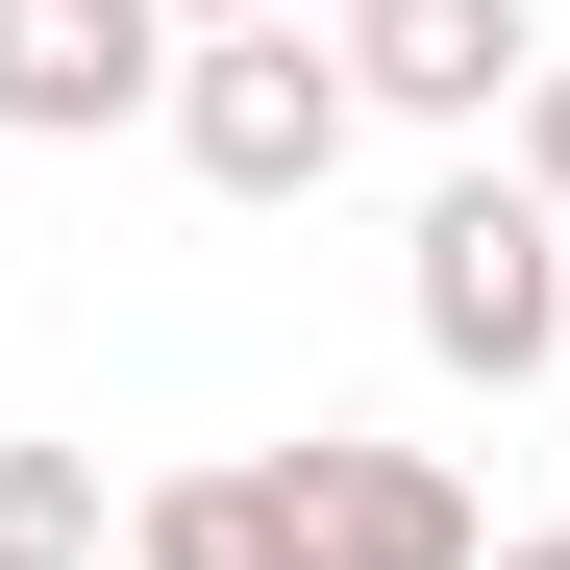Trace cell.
Segmentation results:
<instances>
[{"instance_id": "1", "label": "cell", "mask_w": 570, "mask_h": 570, "mask_svg": "<svg viewBox=\"0 0 570 570\" xmlns=\"http://www.w3.org/2000/svg\"><path fill=\"white\" fill-rule=\"evenodd\" d=\"M397 323H422V372L521 397V372L570 347V224L521 199V174H446V199L397 224Z\"/></svg>"}, {"instance_id": "2", "label": "cell", "mask_w": 570, "mask_h": 570, "mask_svg": "<svg viewBox=\"0 0 570 570\" xmlns=\"http://www.w3.org/2000/svg\"><path fill=\"white\" fill-rule=\"evenodd\" d=\"M174 174L199 199H323L347 174V50L323 26H174Z\"/></svg>"}, {"instance_id": "3", "label": "cell", "mask_w": 570, "mask_h": 570, "mask_svg": "<svg viewBox=\"0 0 570 570\" xmlns=\"http://www.w3.org/2000/svg\"><path fill=\"white\" fill-rule=\"evenodd\" d=\"M323 50H347V125H521L546 0H323Z\"/></svg>"}, {"instance_id": "4", "label": "cell", "mask_w": 570, "mask_h": 570, "mask_svg": "<svg viewBox=\"0 0 570 570\" xmlns=\"http://www.w3.org/2000/svg\"><path fill=\"white\" fill-rule=\"evenodd\" d=\"M174 125V0H0V149H125Z\"/></svg>"}, {"instance_id": "5", "label": "cell", "mask_w": 570, "mask_h": 570, "mask_svg": "<svg viewBox=\"0 0 570 570\" xmlns=\"http://www.w3.org/2000/svg\"><path fill=\"white\" fill-rule=\"evenodd\" d=\"M273 497H298V570H471V546H497L446 446H347V422L273 446Z\"/></svg>"}, {"instance_id": "6", "label": "cell", "mask_w": 570, "mask_h": 570, "mask_svg": "<svg viewBox=\"0 0 570 570\" xmlns=\"http://www.w3.org/2000/svg\"><path fill=\"white\" fill-rule=\"evenodd\" d=\"M125 570H298V497H273V446H199L125 497Z\"/></svg>"}, {"instance_id": "7", "label": "cell", "mask_w": 570, "mask_h": 570, "mask_svg": "<svg viewBox=\"0 0 570 570\" xmlns=\"http://www.w3.org/2000/svg\"><path fill=\"white\" fill-rule=\"evenodd\" d=\"M0 570H125V497H100V446H0Z\"/></svg>"}, {"instance_id": "8", "label": "cell", "mask_w": 570, "mask_h": 570, "mask_svg": "<svg viewBox=\"0 0 570 570\" xmlns=\"http://www.w3.org/2000/svg\"><path fill=\"white\" fill-rule=\"evenodd\" d=\"M497 174H521V199H546V224H570V50H546V75H521V125H497Z\"/></svg>"}, {"instance_id": "9", "label": "cell", "mask_w": 570, "mask_h": 570, "mask_svg": "<svg viewBox=\"0 0 570 570\" xmlns=\"http://www.w3.org/2000/svg\"><path fill=\"white\" fill-rule=\"evenodd\" d=\"M174 26H323V0H174Z\"/></svg>"}, {"instance_id": "10", "label": "cell", "mask_w": 570, "mask_h": 570, "mask_svg": "<svg viewBox=\"0 0 570 570\" xmlns=\"http://www.w3.org/2000/svg\"><path fill=\"white\" fill-rule=\"evenodd\" d=\"M471 570H570V521H546V546H471Z\"/></svg>"}]
</instances>
